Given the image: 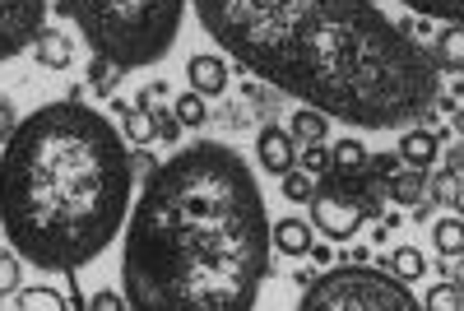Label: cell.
<instances>
[{
  "label": "cell",
  "mask_w": 464,
  "mask_h": 311,
  "mask_svg": "<svg viewBox=\"0 0 464 311\" xmlns=\"http://www.w3.org/2000/svg\"><path fill=\"white\" fill-rule=\"evenodd\" d=\"M14 126H19V116H14V107L0 98V144H5L10 135H14Z\"/></svg>",
  "instance_id": "cell-31"
},
{
  "label": "cell",
  "mask_w": 464,
  "mask_h": 311,
  "mask_svg": "<svg viewBox=\"0 0 464 311\" xmlns=\"http://www.w3.org/2000/svg\"><path fill=\"white\" fill-rule=\"evenodd\" d=\"M163 102V84H149L144 93H140V102L135 107H144V112H153V107H159Z\"/></svg>",
  "instance_id": "cell-32"
},
{
  "label": "cell",
  "mask_w": 464,
  "mask_h": 311,
  "mask_svg": "<svg viewBox=\"0 0 464 311\" xmlns=\"http://www.w3.org/2000/svg\"><path fill=\"white\" fill-rule=\"evenodd\" d=\"M450 172H459V177H464V144H455V149H450Z\"/></svg>",
  "instance_id": "cell-33"
},
{
  "label": "cell",
  "mask_w": 464,
  "mask_h": 311,
  "mask_svg": "<svg viewBox=\"0 0 464 311\" xmlns=\"http://www.w3.org/2000/svg\"><path fill=\"white\" fill-rule=\"evenodd\" d=\"M126 135L144 149V144H153V140H159V121H153V112H144V107H126Z\"/></svg>",
  "instance_id": "cell-17"
},
{
  "label": "cell",
  "mask_w": 464,
  "mask_h": 311,
  "mask_svg": "<svg viewBox=\"0 0 464 311\" xmlns=\"http://www.w3.org/2000/svg\"><path fill=\"white\" fill-rule=\"evenodd\" d=\"M47 28V0H0V61H14Z\"/></svg>",
  "instance_id": "cell-6"
},
{
  "label": "cell",
  "mask_w": 464,
  "mask_h": 311,
  "mask_svg": "<svg viewBox=\"0 0 464 311\" xmlns=\"http://www.w3.org/2000/svg\"><path fill=\"white\" fill-rule=\"evenodd\" d=\"M256 159H260L265 172H275V177L293 172V140H288V131H260Z\"/></svg>",
  "instance_id": "cell-8"
},
{
  "label": "cell",
  "mask_w": 464,
  "mask_h": 311,
  "mask_svg": "<svg viewBox=\"0 0 464 311\" xmlns=\"http://www.w3.org/2000/svg\"><path fill=\"white\" fill-rule=\"evenodd\" d=\"M186 80H190V89H196L200 98H214V93L227 89V65H223V56H190Z\"/></svg>",
  "instance_id": "cell-9"
},
{
  "label": "cell",
  "mask_w": 464,
  "mask_h": 311,
  "mask_svg": "<svg viewBox=\"0 0 464 311\" xmlns=\"http://www.w3.org/2000/svg\"><path fill=\"white\" fill-rule=\"evenodd\" d=\"M432 242H437V251L446 260H459L464 256V219H441L432 228Z\"/></svg>",
  "instance_id": "cell-16"
},
{
  "label": "cell",
  "mask_w": 464,
  "mask_h": 311,
  "mask_svg": "<svg viewBox=\"0 0 464 311\" xmlns=\"http://www.w3.org/2000/svg\"><path fill=\"white\" fill-rule=\"evenodd\" d=\"M19 311H70L65 297L56 288H24L19 293Z\"/></svg>",
  "instance_id": "cell-20"
},
{
  "label": "cell",
  "mask_w": 464,
  "mask_h": 311,
  "mask_svg": "<svg viewBox=\"0 0 464 311\" xmlns=\"http://www.w3.org/2000/svg\"><path fill=\"white\" fill-rule=\"evenodd\" d=\"M186 5L190 0H61L93 56L111 61L121 74L144 70L172 52Z\"/></svg>",
  "instance_id": "cell-4"
},
{
  "label": "cell",
  "mask_w": 464,
  "mask_h": 311,
  "mask_svg": "<svg viewBox=\"0 0 464 311\" xmlns=\"http://www.w3.org/2000/svg\"><path fill=\"white\" fill-rule=\"evenodd\" d=\"M37 61H43V70H70L74 61V47H70V37L56 33V28H43V37H37Z\"/></svg>",
  "instance_id": "cell-10"
},
{
  "label": "cell",
  "mask_w": 464,
  "mask_h": 311,
  "mask_svg": "<svg viewBox=\"0 0 464 311\" xmlns=\"http://www.w3.org/2000/svg\"><path fill=\"white\" fill-rule=\"evenodd\" d=\"M312 232L316 228H306L302 219H279L275 223V247L284 256H306V251H312Z\"/></svg>",
  "instance_id": "cell-12"
},
{
  "label": "cell",
  "mask_w": 464,
  "mask_h": 311,
  "mask_svg": "<svg viewBox=\"0 0 464 311\" xmlns=\"http://www.w3.org/2000/svg\"><path fill=\"white\" fill-rule=\"evenodd\" d=\"M422 311H464V293L455 284H437L428 293V302H422Z\"/></svg>",
  "instance_id": "cell-24"
},
{
  "label": "cell",
  "mask_w": 464,
  "mask_h": 311,
  "mask_svg": "<svg viewBox=\"0 0 464 311\" xmlns=\"http://www.w3.org/2000/svg\"><path fill=\"white\" fill-rule=\"evenodd\" d=\"M275 228L232 144L196 140L149 172L126 223V311H251Z\"/></svg>",
  "instance_id": "cell-2"
},
{
  "label": "cell",
  "mask_w": 464,
  "mask_h": 311,
  "mask_svg": "<svg viewBox=\"0 0 464 311\" xmlns=\"http://www.w3.org/2000/svg\"><path fill=\"white\" fill-rule=\"evenodd\" d=\"M172 112H177V121H181V126H205V121H209V107H205V98H200L196 89L181 93Z\"/></svg>",
  "instance_id": "cell-21"
},
{
  "label": "cell",
  "mask_w": 464,
  "mask_h": 311,
  "mask_svg": "<svg viewBox=\"0 0 464 311\" xmlns=\"http://www.w3.org/2000/svg\"><path fill=\"white\" fill-rule=\"evenodd\" d=\"M362 205L353 196H339V190H316L312 196V228L325 232L330 242H348L362 228Z\"/></svg>",
  "instance_id": "cell-7"
},
{
  "label": "cell",
  "mask_w": 464,
  "mask_h": 311,
  "mask_svg": "<svg viewBox=\"0 0 464 311\" xmlns=\"http://www.w3.org/2000/svg\"><path fill=\"white\" fill-rule=\"evenodd\" d=\"M455 209H459V219H464V190H459V200H455Z\"/></svg>",
  "instance_id": "cell-35"
},
{
  "label": "cell",
  "mask_w": 464,
  "mask_h": 311,
  "mask_svg": "<svg viewBox=\"0 0 464 311\" xmlns=\"http://www.w3.org/2000/svg\"><path fill=\"white\" fill-rule=\"evenodd\" d=\"M284 196L288 200H312L316 196V186H312V177H306V172H284Z\"/></svg>",
  "instance_id": "cell-27"
},
{
  "label": "cell",
  "mask_w": 464,
  "mask_h": 311,
  "mask_svg": "<svg viewBox=\"0 0 464 311\" xmlns=\"http://www.w3.org/2000/svg\"><path fill=\"white\" fill-rule=\"evenodd\" d=\"M428 168H404V172H395L391 177V200H400V205H422V196H428Z\"/></svg>",
  "instance_id": "cell-11"
},
{
  "label": "cell",
  "mask_w": 464,
  "mask_h": 311,
  "mask_svg": "<svg viewBox=\"0 0 464 311\" xmlns=\"http://www.w3.org/2000/svg\"><path fill=\"white\" fill-rule=\"evenodd\" d=\"M400 5L422 15V19H441V24H459L464 28V0H400Z\"/></svg>",
  "instance_id": "cell-14"
},
{
  "label": "cell",
  "mask_w": 464,
  "mask_h": 311,
  "mask_svg": "<svg viewBox=\"0 0 464 311\" xmlns=\"http://www.w3.org/2000/svg\"><path fill=\"white\" fill-rule=\"evenodd\" d=\"M153 121H159V140H177L181 135V121H177V112H153Z\"/></svg>",
  "instance_id": "cell-30"
},
{
  "label": "cell",
  "mask_w": 464,
  "mask_h": 311,
  "mask_svg": "<svg viewBox=\"0 0 464 311\" xmlns=\"http://www.w3.org/2000/svg\"><path fill=\"white\" fill-rule=\"evenodd\" d=\"M334 168L339 172H362L367 168V149L358 140H339L334 144Z\"/></svg>",
  "instance_id": "cell-22"
},
{
  "label": "cell",
  "mask_w": 464,
  "mask_h": 311,
  "mask_svg": "<svg viewBox=\"0 0 464 311\" xmlns=\"http://www.w3.org/2000/svg\"><path fill=\"white\" fill-rule=\"evenodd\" d=\"M297 311H422L413 302V293L404 288V279L381 275L367 265H339L306 288Z\"/></svg>",
  "instance_id": "cell-5"
},
{
  "label": "cell",
  "mask_w": 464,
  "mask_h": 311,
  "mask_svg": "<svg viewBox=\"0 0 464 311\" xmlns=\"http://www.w3.org/2000/svg\"><path fill=\"white\" fill-rule=\"evenodd\" d=\"M428 190H432V200H437V205H455V200H459V190H464V177H459V172H441V177H432Z\"/></svg>",
  "instance_id": "cell-25"
},
{
  "label": "cell",
  "mask_w": 464,
  "mask_h": 311,
  "mask_svg": "<svg viewBox=\"0 0 464 311\" xmlns=\"http://www.w3.org/2000/svg\"><path fill=\"white\" fill-rule=\"evenodd\" d=\"M135 153L102 112L47 102L28 112L0 159V232L37 269L80 275L130 214Z\"/></svg>",
  "instance_id": "cell-3"
},
{
  "label": "cell",
  "mask_w": 464,
  "mask_h": 311,
  "mask_svg": "<svg viewBox=\"0 0 464 311\" xmlns=\"http://www.w3.org/2000/svg\"><path fill=\"white\" fill-rule=\"evenodd\" d=\"M385 269H395V279H422L428 275V260H422L418 247H400L391 260H385Z\"/></svg>",
  "instance_id": "cell-18"
},
{
  "label": "cell",
  "mask_w": 464,
  "mask_h": 311,
  "mask_svg": "<svg viewBox=\"0 0 464 311\" xmlns=\"http://www.w3.org/2000/svg\"><path fill=\"white\" fill-rule=\"evenodd\" d=\"M330 163H334V153L321 149V144H312V149H306V159H302V172L306 177H312V172H330Z\"/></svg>",
  "instance_id": "cell-28"
},
{
  "label": "cell",
  "mask_w": 464,
  "mask_h": 311,
  "mask_svg": "<svg viewBox=\"0 0 464 311\" xmlns=\"http://www.w3.org/2000/svg\"><path fill=\"white\" fill-rule=\"evenodd\" d=\"M116 80H121V70H116L111 61H98V56H93V70H89V89H93L98 98H111V93H116Z\"/></svg>",
  "instance_id": "cell-23"
},
{
  "label": "cell",
  "mask_w": 464,
  "mask_h": 311,
  "mask_svg": "<svg viewBox=\"0 0 464 311\" xmlns=\"http://www.w3.org/2000/svg\"><path fill=\"white\" fill-rule=\"evenodd\" d=\"M19 275H24V269H19V256L0 247V297L19 288Z\"/></svg>",
  "instance_id": "cell-26"
},
{
  "label": "cell",
  "mask_w": 464,
  "mask_h": 311,
  "mask_svg": "<svg viewBox=\"0 0 464 311\" xmlns=\"http://www.w3.org/2000/svg\"><path fill=\"white\" fill-rule=\"evenodd\" d=\"M325 116L316 112V107H302L297 116H293V131H288V140H297V144H306V149H312V144H321L325 140Z\"/></svg>",
  "instance_id": "cell-15"
},
{
  "label": "cell",
  "mask_w": 464,
  "mask_h": 311,
  "mask_svg": "<svg viewBox=\"0 0 464 311\" xmlns=\"http://www.w3.org/2000/svg\"><path fill=\"white\" fill-rule=\"evenodd\" d=\"M450 284L464 293V256H459V260H455V269H450Z\"/></svg>",
  "instance_id": "cell-34"
},
{
  "label": "cell",
  "mask_w": 464,
  "mask_h": 311,
  "mask_svg": "<svg viewBox=\"0 0 464 311\" xmlns=\"http://www.w3.org/2000/svg\"><path fill=\"white\" fill-rule=\"evenodd\" d=\"M89 311H126V297H121V293H111V288H102V293H93Z\"/></svg>",
  "instance_id": "cell-29"
},
{
  "label": "cell",
  "mask_w": 464,
  "mask_h": 311,
  "mask_svg": "<svg viewBox=\"0 0 464 311\" xmlns=\"http://www.w3.org/2000/svg\"><path fill=\"white\" fill-rule=\"evenodd\" d=\"M196 19L232 61L321 116L395 131L437 102V56L376 0H196Z\"/></svg>",
  "instance_id": "cell-1"
},
{
  "label": "cell",
  "mask_w": 464,
  "mask_h": 311,
  "mask_svg": "<svg viewBox=\"0 0 464 311\" xmlns=\"http://www.w3.org/2000/svg\"><path fill=\"white\" fill-rule=\"evenodd\" d=\"M400 159H404L409 168H428V163L437 159V135H432V131H409V135L400 140Z\"/></svg>",
  "instance_id": "cell-13"
},
{
  "label": "cell",
  "mask_w": 464,
  "mask_h": 311,
  "mask_svg": "<svg viewBox=\"0 0 464 311\" xmlns=\"http://www.w3.org/2000/svg\"><path fill=\"white\" fill-rule=\"evenodd\" d=\"M437 47H441V61L464 74V28H459V24H446V28H441Z\"/></svg>",
  "instance_id": "cell-19"
}]
</instances>
